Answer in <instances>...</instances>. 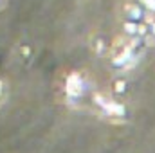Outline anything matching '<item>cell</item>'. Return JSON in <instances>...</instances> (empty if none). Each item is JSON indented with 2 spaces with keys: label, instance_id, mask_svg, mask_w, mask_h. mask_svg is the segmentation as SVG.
<instances>
[{
  "label": "cell",
  "instance_id": "3",
  "mask_svg": "<svg viewBox=\"0 0 155 153\" xmlns=\"http://www.w3.org/2000/svg\"><path fill=\"white\" fill-rule=\"evenodd\" d=\"M141 5H144L146 9H150L152 13H155V0H139Z\"/></svg>",
  "mask_w": 155,
  "mask_h": 153
},
{
  "label": "cell",
  "instance_id": "1",
  "mask_svg": "<svg viewBox=\"0 0 155 153\" xmlns=\"http://www.w3.org/2000/svg\"><path fill=\"white\" fill-rule=\"evenodd\" d=\"M60 90H61L63 101L67 105L74 106L83 99V96L87 92V83H85V79H83V76L79 72H69L65 76V79L61 81Z\"/></svg>",
  "mask_w": 155,
  "mask_h": 153
},
{
  "label": "cell",
  "instance_id": "2",
  "mask_svg": "<svg viewBox=\"0 0 155 153\" xmlns=\"http://www.w3.org/2000/svg\"><path fill=\"white\" fill-rule=\"evenodd\" d=\"M97 105L103 106L105 112L108 115H121L123 114V106L117 105V103H114L112 99H103V97H99V99H97Z\"/></svg>",
  "mask_w": 155,
  "mask_h": 153
},
{
  "label": "cell",
  "instance_id": "4",
  "mask_svg": "<svg viewBox=\"0 0 155 153\" xmlns=\"http://www.w3.org/2000/svg\"><path fill=\"white\" fill-rule=\"evenodd\" d=\"M4 4H5V0H0V11H2V7H4Z\"/></svg>",
  "mask_w": 155,
  "mask_h": 153
},
{
  "label": "cell",
  "instance_id": "5",
  "mask_svg": "<svg viewBox=\"0 0 155 153\" xmlns=\"http://www.w3.org/2000/svg\"><path fill=\"white\" fill-rule=\"evenodd\" d=\"M150 31H152V33L155 34V24H152V29H150Z\"/></svg>",
  "mask_w": 155,
  "mask_h": 153
}]
</instances>
